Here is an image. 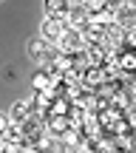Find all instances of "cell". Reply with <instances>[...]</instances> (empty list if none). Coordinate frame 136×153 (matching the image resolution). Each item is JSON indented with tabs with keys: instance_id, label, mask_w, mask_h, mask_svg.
<instances>
[{
	"instance_id": "obj_10",
	"label": "cell",
	"mask_w": 136,
	"mask_h": 153,
	"mask_svg": "<svg viewBox=\"0 0 136 153\" xmlns=\"http://www.w3.org/2000/svg\"><path fill=\"white\" fill-rule=\"evenodd\" d=\"M51 88V74L48 71H37L34 74V91H48Z\"/></svg>"
},
{
	"instance_id": "obj_5",
	"label": "cell",
	"mask_w": 136,
	"mask_h": 153,
	"mask_svg": "<svg viewBox=\"0 0 136 153\" xmlns=\"http://www.w3.org/2000/svg\"><path fill=\"white\" fill-rule=\"evenodd\" d=\"M65 23L71 28H85L88 23H91V14H88V9L85 6H77V9H68V14H65Z\"/></svg>"
},
{
	"instance_id": "obj_11",
	"label": "cell",
	"mask_w": 136,
	"mask_h": 153,
	"mask_svg": "<svg viewBox=\"0 0 136 153\" xmlns=\"http://www.w3.org/2000/svg\"><path fill=\"white\" fill-rule=\"evenodd\" d=\"M77 6H85V0H68V9H77Z\"/></svg>"
},
{
	"instance_id": "obj_7",
	"label": "cell",
	"mask_w": 136,
	"mask_h": 153,
	"mask_svg": "<svg viewBox=\"0 0 136 153\" xmlns=\"http://www.w3.org/2000/svg\"><path fill=\"white\" fill-rule=\"evenodd\" d=\"M45 14L48 17H65L68 14V0H45Z\"/></svg>"
},
{
	"instance_id": "obj_8",
	"label": "cell",
	"mask_w": 136,
	"mask_h": 153,
	"mask_svg": "<svg viewBox=\"0 0 136 153\" xmlns=\"http://www.w3.org/2000/svg\"><path fill=\"white\" fill-rule=\"evenodd\" d=\"M28 116H31V99H26V102H17L14 108H11V122H26Z\"/></svg>"
},
{
	"instance_id": "obj_2",
	"label": "cell",
	"mask_w": 136,
	"mask_h": 153,
	"mask_svg": "<svg viewBox=\"0 0 136 153\" xmlns=\"http://www.w3.org/2000/svg\"><path fill=\"white\" fill-rule=\"evenodd\" d=\"M57 48H60V51H68V54H80V51L85 48V37H82V31L68 26L65 34L57 40Z\"/></svg>"
},
{
	"instance_id": "obj_1",
	"label": "cell",
	"mask_w": 136,
	"mask_h": 153,
	"mask_svg": "<svg viewBox=\"0 0 136 153\" xmlns=\"http://www.w3.org/2000/svg\"><path fill=\"white\" fill-rule=\"evenodd\" d=\"M28 54H31V60L34 62H40V65H45L48 60H54L57 54H60V48H54V45L48 43V40H31L28 43Z\"/></svg>"
},
{
	"instance_id": "obj_3",
	"label": "cell",
	"mask_w": 136,
	"mask_h": 153,
	"mask_svg": "<svg viewBox=\"0 0 136 153\" xmlns=\"http://www.w3.org/2000/svg\"><path fill=\"white\" fill-rule=\"evenodd\" d=\"M65 28H68L65 17H45L43 26H40V31H43V40H48V43H57V40L65 34Z\"/></svg>"
},
{
	"instance_id": "obj_6",
	"label": "cell",
	"mask_w": 136,
	"mask_h": 153,
	"mask_svg": "<svg viewBox=\"0 0 136 153\" xmlns=\"http://www.w3.org/2000/svg\"><path fill=\"white\" fill-rule=\"evenodd\" d=\"M82 37H85V45H102L105 43V28L97 26V23H88L82 28Z\"/></svg>"
},
{
	"instance_id": "obj_4",
	"label": "cell",
	"mask_w": 136,
	"mask_h": 153,
	"mask_svg": "<svg viewBox=\"0 0 136 153\" xmlns=\"http://www.w3.org/2000/svg\"><path fill=\"white\" fill-rule=\"evenodd\" d=\"M114 20H116V26H122L125 31L136 28V6H131V3H122L119 9L114 11Z\"/></svg>"
},
{
	"instance_id": "obj_9",
	"label": "cell",
	"mask_w": 136,
	"mask_h": 153,
	"mask_svg": "<svg viewBox=\"0 0 136 153\" xmlns=\"http://www.w3.org/2000/svg\"><path fill=\"white\" fill-rule=\"evenodd\" d=\"M91 23H97V26H102V28H108V26H114V11H108V9H102V11H97V14H91Z\"/></svg>"
}]
</instances>
